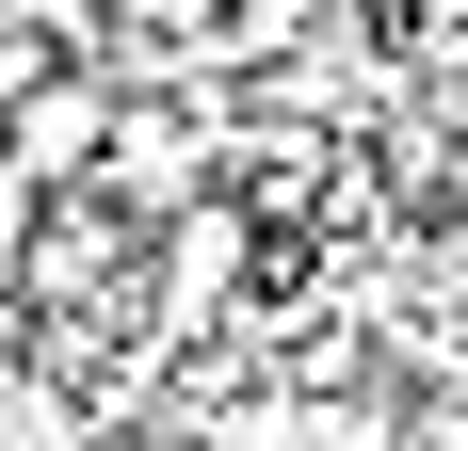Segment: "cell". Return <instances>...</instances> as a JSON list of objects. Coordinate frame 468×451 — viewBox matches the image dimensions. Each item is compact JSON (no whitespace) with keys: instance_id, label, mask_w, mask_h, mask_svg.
<instances>
[{"instance_id":"1","label":"cell","mask_w":468,"mask_h":451,"mask_svg":"<svg viewBox=\"0 0 468 451\" xmlns=\"http://www.w3.org/2000/svg\"><path fill=\"white\" fill-rule=\"evenodd\" d=\"M0 145H16V178H33V194H81L97 145H113V81H97V65H48L33 97H0Z\"/></svg>"},{"instance_id":"2","label":"cell","mask_w":468,"mask_h":451,"mask_svg":"<svg viewBox=\"0 0 468 451\" xmlns=\"http://www.w3.org/2000/svg\"><path fill=\"white\" fill-rule=\"evenodd\" d=\"M339 16H372V0H210V65H227V81H259L275 48L339 33Z\"/></svg>"},{"instance_id":"3","label":"cell","mask_w":468,"mask_h":451,"mask_svg":"<svg viewBox=\"0 0 468 451\" xmlns=\"http://www.w3.org/2000/svg\"><path fill=\"white\" fill-rule=\"evenodd\" d=\"M81 435H97V404L16 339V355H0V451H81Z\"/></svg>"},{"instance_id":"4","label":"cell","mask_w":468,"mask_h":451,"mask_svg":"<svg viewBox=\"0 0 468 451\" xmlns=\"http://www.w3.org/2000/svg\"><path fill=\"white\" fill-rule=\"evenodd\" d=\"M16 16H33V33H48V48H65V65H81V48H97V33H113V0H16Z\"/></svg>"},{"instance_id":"5","label":"cell","mask_w":468,"mask_h":451,"mask_svg":"<svg viewBox=\"0 0 468 451\" xmlns=\"http://www.w3.org/2000/svg\"><path fill=\"white\" fill-rule=\"evenodd\" d=\"M33 210H48V194L16 178V145H0V274H16V242H33Z\"/></svg>"},{"instance_id":"6","label":"cell","mask_w":468,"mask_h":451,"mask_svg":"<svg viewBox=\"0 0 468 451\" xmlns=\"http://www.w3.org/2000/svg\"><path fill=\"white\" fill-rule=\"evenodd\" d=\"M436 178H452V210H468V97H436Z\"/></svg>"}]
</instances>
